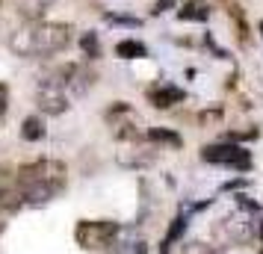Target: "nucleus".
<instances>
[{
  "label": "nucleus",
  "instance_id": "f257e3e1",
  "mask_svg": "<svg viewBox=\"0 0 263 254\" xmlns=\"http://www.w3.org/2000/svg\"><path fill=\"white\" fill-rule=\"evenodd\" d=\"M74 42L71 24H60V21H24L18 24L6 38V48L21 60H48L57 56Z\"/></svg>",
  "mask_w": 263,
  "mask_h": 254
},
{
  "label": "nucleus",
  "instance_id": "f03ea898",
  "mask_svg": "<svg viewBox=\"0 0 263 254\" xmlns=\"http://www.w3.org/2000/svg\"><path fill=\"white\" fill-rule=\"evenodd\" d=\"M15 181H18L21 195H24V207H45L57 195L65 192V186H68V169H65L62 160L42 157V160L18 166L15 169Z\"/></svg>",
  "mask_w": 263,
  "mask_h": 254
},
{
  "label": "nucleus",
  "instance_id": "7ed1b4c3",
  "mask_svg": "<svg viewBox=\"0 0 263 254\" xmlns=\"http://www.w3.org/2000/svg\"><path fill=\"white\" fill-rule=\"evenodd\" d=\"M263 213H254V210H246V207H237L231 213L219 219L213 225V242L222 245V248H231V245H251L257 242V225H260Z\"/></svg>",
  "mask_w": 263,
  "mask_h": 254
},
{
  "label": "nucleus",
  "instance_id": "20e7f679",
  "mask_svg": "<svg viewBox=\"0 0 263 254\" xmlns=\"http://www.w3.org/2000/svg\"><path fill=\"white\" fill-rule=\"evenodd\" d=\"M104 121H107L109 133L119 142H139V139H145V121L139 119V112L127 101H116L112 107H107Z\"/></svg>",
  "mask_w": 263,
  "mask_h": 254
},
{
  "label": "nucleus",
  "instance_id": "39448f33",
  "mask_svg": "<svg viewBox=\"0 0 263 254\" xmlns=\"http://www.w3.org/2000/svg\"><path fill=\"white\" fill-rule=\"evenodd\" d=\"M201 160L207 166H219V169H228V171H251L254 160H251V151L239 142H213V145H204L201 148Z\"/></svg>",
  "mask_w": 263,
  "mask_h": 254
},
{
  "label": "nucleus",
  "instance_id": "423d86ee",
  "mask_svg": "<svg viewBox=\"0 0 263 254\" xmlns=\"http://www.w3.org/2000/svg\"><path fill=\"white\" fill-rule=\"evenodd\" d=\"M116 230H119V222H112V219H80L74 228V240L83 251L109 254Z\"/></svg>",
  "mask_w": 263,
  "mask_h": 254
},
{
  "label": "nucleus",
  "instance_id": "0eeeda50",
  "mask_svg": "<svg viewBox=\"0 0 263 254\" xmlns=\"http://www.w3.org/2000/svg\"><path fill=\"white\" fill-rule=\"evenodd\" d=\"M36 107L42 115H62V112H68L71 109V92L65 89L57 71L45 74L36 86Z\"/></svg>",
  "mask_w": 263,
  "mask_h": 254
},
{
  "label": "nucleus",
  "instance_id": "6e6552de",
  "mask_svg": "<svg viewBox=\"0 0 263 254\" xmlns=\"http://www.w3.org/2000/svg\"><path fill=\"white\" fill-rule=\"evenodd\" d=\"M53 71H57V77L65 83V89L71 92V97H83L86 92L98 83V74L89 62H65V65L53 68Z\"/></svg>",
  "mask_w": 263,
  "mask_h": 254
},
{
  "label": "nucleus",
  "instance_id": "1a4fd4ad",
  "mask_svg": "<svg viewBox=\"0 0 263 254\" xmlns=\"http://www.w3.org/2000/svg\"><path fill=\"white\" fill-rule=\"evenodd\" d=\"M109 254H148V240H145V230L139 225H121L112 237Z\"/></svg>",
  "mask_w": 263,
  "mask_h": 254
},
{
  "label": "nucleus",
  "instance_id": "9d476101",
  "mask_svg": "<svg viewBox=\"0 0 263 254\" xmlns=\"http://www.w3.org/2000/svg\"><path fill=\"white\" fill-rule=\"evenodd\" d=\"M145 97H148V104L154 109H172V107H178V104H183L186 92L180 86L168 83V80H157V83H151L145 89Z\"/></svg>",
  "mask_w": 263,
  "mask_h": 254
},
{
  "label": "nucleus",
  "instance_id": "9b49d317",
  "mask_svg": "<svg viewBox=\"0 0 263 254\" xmlns=\"http://www.w3.org/2000/svg\"><path fill=\"white\" fill-rule=\"evenodd\" d=\"M124 151H119V163L124 169H148L151 163L157 160V151L148 139H139V142H124Z\"/></svg>",
  "mask_w": 263,
  "mask_h": 254
},
{
  "label": "nucleus",
  "instance_id": "f8f14e48",
  "mask_svg": "<svg viewBox=\"0 0 263 254\" xmlns=\"http://www.w3.org/2000/svg\"><path fill=\"white\" fill-rule=\"evenodd\" d=\"M210 15H213V6L207 0H186L183 6H178V18L190 24H204Z\"/></svg>",
  "mask_w": 263,
  "mask_h": 254
},
{
  "label": "nucleus",
  "instance_id": "ddd939ff",
  "mask_svg": "<svg viewBox=\"0 0 263 254\" xmlns=\"http://www.w3.org/2000/svg\"><path fill=\"white\" fill-rule=\"evenodd\" d=\"M145 139L154 148H172V151H180V148H183L180 133L168 130V127H148V130H145Z\"/></svg>",
  "mask_w": 263,
  "mask_h": 254
},
{
  "label": "nucleus",
  "instance_id": "4468645a",
  "mask_svg": "<svg viewBox=\"0 0 263 254\" xmlns=\"http://www.w3.org/2000/svg\"><path fill=\"white\" fill-rule=\"evenodd\" d=\"M116 56H121V60H145L148 48L139 38H121L119 45H116Z\"/></svg>",
  "mask_w": 263,
  "mask_h": 254
},
{
  "label": "nucleus",
  "instance_id": "2eb2a0df",
  "mask_svg": "<svg viewBox=\"0 0 263 254\" xmlns=\"http://www.w3.org/2000/svg\"><path fill=\"white\" fill-rule=\"evenodd\" d=\"M45 119L42 115H27L24 124H21V136H24L27 142H42L45 139Z\"/></svg>",
  "mask_w": 263,
  "mask_h": 254
},
{
  "label": "nucleus",
  "instance_id": "dca6fc26",
  "mask_svg": "<svg viewBox=\"0 0 263 254\" xmlns=\"http://www.w3.org/2000/svg\"><path fill=\"white\" fill-rule=\"evenodd\" d=\"M180 254H225V248L204 240H183L180 242Z\"/></svg>",
  "mask_w": 263,
  "mask_h": 254
},
{
  "label": "nucleus",
  "instance_id": "f3484780",
  "mask_svg": "<svg viewBox=\"0 0 263 254\" xmlns=\"http://www.w3.org/2000/svg\"><path fill=\"white\" fill-rule=\"evenodd\" d=\"M80 50H83L86 62L89 60H98L101 56V42H98V33H80Z\"/></svg>",
  "mask_w": 263,
  "mask_h": 254
},
{
  "label": "nucleus",
  "instance_id": "a211bd4d",
  "mask_svg": "<svg viewBox=\"0 0 263 254\" xmlns=\"http://www.w3.org/2000/svg\"><path fill=\"white\" fill-rule=\"evenodd\" d=\"M168 9H178V0H154V3H151V15H154V18L166 15Z\"/></svg>",
  "mask_w": 263,
  "mask_h": 254
},
{
  "label": "nucleus",
  "instance_id": "6ab92c4d",
  "mask_svg": "<svg viewBox=\"0 0 263 254\" xmlns=\"http://www.w3.org/2000/svg\"><path fill=\"white\" fill-rule=\"evenodd\" d=\"M107 21H109V24H121V27H139V24H142L139 18H130V15H116V12H107Z\"/></svg>",
  "mask_w": 263,
  "mask_h": 254
},
{
  "label": "nucleus",
  "instance_id": "aec40b11",
  "mask_svg": "<svg viewBox=\"0 0 263 254\" xmlns=\"http://www.w3.org/2000/svg\"><path fill=\"white\" fill-rule=\"evenodd\" d=\"M6 112H9V89L6 83H0V121L6 119Z\"/></svg>",
  "mask_w": 263,
  "mask_h": 254
},
{
  "label": "nucleus",
  "instance_id": "412c9836",
  "mask_svg": "<svg viewBox=\"0 0 263 254\" xmlns=\"http://www.w3.org/2000/svg\"><path fill=\"white\" fill-rule=\"evenodd\" d=\"M257 36H260V42H263V18H260V24H257Z\"/></svg>",
  "mask_w": 263,
  "mask_h": 254
},
{
  "label": "nucleus",
  "instance_id": "4be33fe9",
  "mask_svg": "<svg viewBox=\"0 0 263 254\" xmlns=\"http://www.w3.org/2000/svg\"><path fill=\"white\" fill-rule=\"evenodd\" d=\"M0 9H3V0H0Z\"/></svg>",
  "mask_w": 263,
  "mask_h": 254
},
{
  "label": "nucleus",
  "instance_id": "5701e85b",
  "mask_svg": "<svg viewBox=\"0 0 263 254\" xmlns=\"http://www.w3.org/2000/svg\"><path fill=\"white\" fill-rule=\"evenodd\" d=\"M257 254H263V251H257Z\"/></svg>",
  "mask_w": 263,
  "mask_h": 254
}]
</instances>
